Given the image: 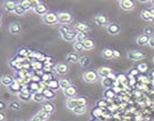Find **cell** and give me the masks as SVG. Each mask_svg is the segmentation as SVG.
<instances>
[{"label":"cell","instance_id":"1","mask_svg":"<svg viewBox=\"0 0 154 121\" xmlns=\"http://www.w3.org/2000/svg\"><path fill=\"white\" fill-rule=\"evenodd\" d=\"M87 99L85 98V97H74V98H67L66 99V107L69 109V110H73V109H75L78 106H83V105H87Z\"/></svg>","mask_w":154,"mask_h":121},{"label":"cell","instance_id":"2","mask_svg":"<svg viewBox=\"0 0 154 121\" xmlns=\"http://www.w3.org/2000/svg\"><path fill=\"white\" fill-rule=\"evenodd\" d=\"M41 21H42V23L47 24V25H56V24H58L57 13H55V11H48L46 15L41 16Z\"/></svg>","mask_w":154,"mask_h":121},{"label":"cell","instance_id":"3","mask_svg":"<svg viewBox=\"0 0 154 121\" xmlns=\"http://www.w3.org/2000/svg\"><path fill=\"white\" fill-rule=\"evenodd\" d=\"M57 17H58V23H61L62 25H67V24L73 22V15L70 11H58L57 13Z\"/></svg>","mask_w":154,"mask_h":121},{"label":"cell","instance_id":"4","mask_svg":"<svg viewBox=\"0 0 154 121\" xmlns=\"http://www.w3.org/2000/svg\"><path fill=\"white\" fill-rule=\"evenodd\" d=\"M82 78L85 80V82L87 83H95L98 81V74H97V71H93V70H88L86 71L82 74Z\"/></svg>","mask_w":154,"mask_h":121},{"label":"cell","instance_id":"5","mask_svg":"<svg viewBox=\"0 0 154 121\" xmlns=\"http://www.w3.org/2000/svg\"><path fill=\"white\" fill-rule=\"evenodd\" d=\"M16 96L18 101H21V102H29V101L32 99V93L26 87H23L22 90L17 94Z\"/></svg>","mask_w":154,"mask_h":121},{"label":"cell","instance_id":"6","mask_svg":"<svg viewBox=\"0 0 154 121\" xmlns=\"http://www.w3.org/2000/svg\"><path fill=\"white\" fill-rule=\"evenodd\" d=\"M94 22L95 24H97L98 26H107L109 25V18L106 15L103 14H97L94 16Z\"/></svg>","mask_w":154,"mask_h":121},{"label":"cell","instance_id":"7","mask_svg":"<svg viewBox=\"0 0 154 121\" xmlns=\"http://www.w3.org/2000/svg\"><path fill=\"white\" fill-rule=\"evenodd\" d=\"M90 25L87 22H77L74 24V30L80 33H88L90 31Z\"/></svg>","mask_w":154,"mask_h":121},{"label":"cell","instance_id":"8","mask_svg":"<svg viewBox=\"0 0 154 121\" xmlns=\"http://www.w3.org/2000/svg\"><path fill=\"white\" fill-rule=\"evenodd\" d=\"M17 4H18V1H15V0H5V1H2V8L6 11L14 13Z\"/></svg>","mask_w":154,"mask_h":121},{"label":"cell","instance_id":"9","mask_svg":"<svg viewBox=\"0 0 154 121\" xmlns=\"http://www.w3.org/2000/svg\"><path fill=\"white\" fill-rule=\"evenodd\" d=\"M54 71L56 74H60V76H65L66 73L69 72V65L66 63H58L54 66Z\"/></svg>","mask_w":154,"mask_h":121},{"label":"cell","instance_id":"10","mask_svg":"<svg viewBox=\"0 0 154 121\" xmlns=\"http://www.w3.org/2000/svg\"><path fill=\"white\" fill-rule=\"evenodd\" d=\"M14 82H15V79L11 74H2L0 77V85H2L5 87H11Z\"/></svg>","mask_w":154,"mask_h":121},{"label":"cell","instance_id":"11","mask_svg":"<svg viewBox=\"0 0 154 121\" xmlns=\"http://www.w3.org/2000/svg\"><path fill=\"white\" fill-rule=\"evenodd\" d=\"M128 57L131 60H140L145 57V53L143 50H131L128 53Z\"/></svg>","mask_w":154,"mask_h":121},{"label":"cell","instance_id":"12","mask_svg":"<svg viewBox=\"0 0 154 121\" xmlns=\"http://www.w3.org/2000/svg\"><path fill=\"white\" fill-rule=\"evenodd\" d=\"M120 25L116 23H109V25L106 26V32L109 33L110 36H116L120 32Z\"/></svg>","mask_w":154,"mask_h":121},{"label":"cell","instance_id":"13","mask_svg":"<svg viewBox=\"0 0 154 121\" xmlns=\"http://www.w3.org/2000/svg\"><path fill=\"white\" fill-rule=\"evenodd\" d=\"M8 31L11 34H20L21 31H22V25L20 22H11L9 25H8Z\"/></svg>","mask_w":154,"mask_h":121},{"label":"cell","instance_id":"14","mask_svg":"<svg viewBox=\"0 0 154 121\" xmlns=\"http://www.w3.org/2000/svg\"><path fill=\"white\" fill-rule=\"evenodd\" d=\"M37 15H40V16H44L48 13V7L45 5L44 2H40L39 5H37L35 7H33L32 9Z\"/></svg>","mask_w":154,"mask_h":121},{"label":"cell","instance_id":"15","mask_svg":"<svg viewBox=\"0 0 154 121\" xmlns=\"http://www.w3.org/2000/svg\"><path fill=\"white\" fill-rule=\"evenodd\" d=\"M112 73H113V71H112V69L109 67V66H102V67H99L98 70H97V74H98V77L102 78V79L109 78Z\"/></svg>","mask_w":154,"mask_h":121},{"label":"cell","instance_id":"16","mask_svg":"<svg viewBox=\"0 0 154 121\" xmlns=\"http://www.w3.org/2000/svg\"><path fill=\"white\" fill-rule=\"evenodd\" d=\"M119 4L123 11H131L135 8V2L132 0H121Z\"/></svg>","mask_w":154,"mask_h":121},{"label":"cell","instance_id":"17","mask_svg":"<svg viewBox=\"0 0 154 121\" xmlns=\"http://www.w3.org/2000/svg\"><path fill=\"white\" fill-rule=\"evenodd\" d=\"M41 110L45 111V112H47L48 114H53V113L55 112L56 107H55V105L53 104V103H50V102H44L42 105H41Z\"/></svg>","mask_w":154,"mask_h":121},{"label":"cell","instance_id":"18","mask_svg":"<svg viewBox=\"0 0 154 121\" xmlns=\"http://www.w3.org/2000/svg\"><path fill=\"white\" fill-rule=\"evenodd\" d=\"M77 31L75 30H70L67 33H65L62 39L65 40V41H69V42H72V41H75V37H77Z\"/></svg>","mask_w":154,"mask_h":121},{"label":"cell","instance_id":"19","mask_svg":"<svg viewBox=\"0 0 154 121\" xmlns=\"http://www.w3.org/2000/svg\"><path fill=\"white\" fill-rule=\"evenodd\" d=\"M63 94L65 95L67 98H74L75 95H77V89H75V87L72 85V86H70L69 88L64 89V90H63Z\"/></svg>","mask_w":154,"mask_h":121},{"label":"cell","instance_id":"20","mask_svg":"<svg viewBox=\"0 0 154 121\" xmlns=\"http://www.w3.org/2000/svg\"><path fill=\"white\" fill-rule=\"evenodd\" d=\"M58 85H60V88L62 90H64V89L69 88L70 86H72L71 79H69V78H61L58 80Z\"/></svg>","mask_w":154,"mask_h":121},{"label":"cell","instance_id":"21","mask_svg":"<svg viewBox=\"0 0 154 121\" xmlns=\"http://www.w3.org/2000/svg\"><path fill=\"white\" fill-rule=\"evenodd\" d=\"M80 56L78 53H69L67 55H66V62H69V63H79V60H80Z\"/></svg>","mask_w":154,"mask_h":121},{"label":"cell","instance_id":"22","mask_svg":"<svg viewBox=\"0 0 154 121\" xmlns=\"http://www.w3.org/2000/svg\"><path fill=\"white\" fill-rule=\"evenodd\" d=\"M82 44H83V48H85V50H91V49H94L95 46H96L95 40H94V39H90V38L86 39Z\"/></svg>","mask_w":154,"mask_h":121},{"label":"cell","instance_id":"23","mask_svg":"<svg viewBox=\"0 0 154 121\" xmlns=\"http://www.w3.org/2000/svg\"><path fill=\"white\" fill-rule=\"evenodd\" d=\"M32 101H34L35 103H44L45 101V96L42 92H37V93L32 94Z\"/></svg>","mask_w":154,"mask_h":121},{"label":"cell","instance_id":"24","mask_svg":"<svg viewBox=\"0 0 154 121\" xmlns=\"http://www.w3.org/2000/svg\"><path fill=\"white\" fill-rule=\"evenodd\" d=\"M8 89H9V92L11 93H13V94H18L21 90H22V86H21V83L18 82V81H16L15 80V82L11 85V87H8Z\"/></svg>","mask_w":154,"mask_h":121},{"label":"cell","instance_id":"25","mask_svg":"<svg viewBox=\"0 0 154 121\" xmlns=\"http://www.w3.org/2000/svg\"><path fill=\"white\" fill-rule=\"evenodd\" d=\"M8 107L13 111H21V103L18 99H14L8 103Z\"/></svg>","mask_w":154,"mask_h":121},{"label":"cell","instance_id":"26","mask_svg":"<svg viewBox=\"0 0 154 121\" xmlns=\"http://www.w3.org/2000/svg\"><path fill=\"white\" fill-rule=\"evenodd\" d=\"M140 16L143 20L145 21H152V18H153V13L151 11V9H144L140 13Z\"/></svg>","mask_w":154,"mask_h":121},{"label":"cell","instance_id":"27","mask_svg":"<svg viewBox=\"0 0 154 121\" xmlns=\"http://www.w3.org/2000/svg\"><path fill=\"white\" fill-rule=\"evenodd\" d=\"M23 62H24V60H13L11 62H9V65L14 69V70H16V71H18V70H21L23 67Z\"/></svg>","mask_w":154,"mask_h":121},{"label":"cell","instance_id":"28","mask_svg":"<svg viewBox=\"0 0 154 121\" xmlns=\"http://www.w3.org/2000/svg\"><path fill=\"white\" fill-rule=\"evenodd\" d=\"M18 5H21L25 9V11H31L33 9V6H32V1L31 0H21V1H18Z\"/></svg>","mask_w":154,"mask_h":121},{"label":"cell","instance_id":"29","mask_svg":"<svg viewBox=\"0 0 154 121\" xmlns=\"http://www.w3.org/2000/svg\"><path fill=\"white\" fill-rule=\"evenodd\" d=\"M149 41V37L145 36V34H140L139 37H137L136 39V42H137L139 46H144V45H147Z\"/></svg>","mask_w":154,"mask_h":121},{"label":"cell","instance_id":"30","mask_svg":"<svg viewBox=\"0 0 154 121\" xmlns=\"http://www.w3.org/2000/svg\"><path fill=\"white\" fill-rule=\"evenodd\" d=\"M72 112L75 114V116H82L87 112V105H83V106H78L75 109H73Z\"/></svg>","mask_w":154,"mask_h":121},{"label":"cell","instance_id":"31","mask_svg":"<svg viewBox=\"0 0 154 121\" xmlns=\"http://www.w3.org/2000/svg\"><path fill=\"white\" fill-rule=\"evenodd\" d=\"M42 94H44L45 96V99H53L55 98V93H54V90H51V89L49 88H46L42 90Z\"/></svg>","mask_w":154,"mask_h":121},{"label":"cell","instance_id":"32","mask_svg":"<svg viewBox=\"0 0 154 121\" xmlns=\"http://www.w3.org/2000/svg\"><path fill=\"white\" fill-rule=\"evenodd\" d=\"M79 64H80V66H82V67H87V66H89L91 64V60H90V57H88V56H85V57L80 58Z\"/></svg>","mask_w":154,"mask_h":121},{"label":"cell","instance_id":"33","mask_svg":"<svg viewBox=\"0 0 154 121\" xmlns=\"http://www.w3.org/2000/svg\"><path fill=\"white\" fill-rule=\"evenodd\" d=\"M14 14L17 15V16H24V15L26 14V11H25L21 5L17 4L16 8H15V11H14Z\"/></svg>","mask_w":154,"mask_h":121},{"label":"cell","instance_id":"34","mask_svg":"<svg viewBox=\"0 0 154 121\" xmlns=\"http://www.w3.org/2000/svg\"><path fill=\"white\" fill-rule=\"evenodd\" d=\"M113 51H114V50L111 49V48H104L103 51H102V55H103V57H105V58H113V57H114V56H113Z\"/></svg>","mask_w":154,"mask_h":121},{"label":"cell","instance_id":"35","mask_svg":"<svg viewBox=\"0 0 154 121\" xmlns=\"http://www.w3.org/2000/svg\"><path fill=\"white\" fill-rule=\"evenodd\" d=\"M114 81H112L110 78H104V79H102V85H103V87L106 89H110L112 87V85H113Z\"/></svg>","mask_w":154,"mask_h":121},{"label":"cell","instance_id":"36","mask_svg":"<svg viewBox=\"0 0 154 121\" xmlns=\"http://www.w3.org/2000/svg\"><path fill=\"white\" fill-rule=\"evenodd\" d=\"M47 86H48V88L51 89V90H56V89L60 88V85H58V81L55 80V79H53L51 81L47 83Z\"/></svg>","mask_w":154,"mask_h":121},{"label":"cell","instance_id":"37","mask_svg":"<svg viewBox=\"0 0 154 121\" xmlns=\"http://www.w3.org/2000/svg\"><path fill=\"white\" fill-rule=\"evenodd\" d=\"M86 39H88L87 33H80V32L77 33V37H75V41L77 42H83Z\"/></svg>","mask_w":154,"mask_h":121},{"label":"cell","instance_id":"38","mask_svg":"<svg viewBox=\"0 0 154 121\" xmlns=\"http://www.w3.org/2000/svg\"><path fill=\"white\" fill-rule=\"evenodd\" d=\"M73 49L75 50V53L82 51V50H85V48H83V44L82 42H77V41H74V42H73Z\"/></svg>","mask_w":154,"mask_h":121},{"label":"cell","instance_id":"39","mask_svg":"<svg viewBox=\"0 0 154 121\" xmlns=\"http://www.w3.org/2000/svg\"><path fill=\"white\" fill-rule=\"evenodd\" d=\"M37 116H39V118H41L44 121H48V119H49V116H50V114H48L47 112H45V111H42V110H40L37 113Z\"/></svg>","mask_w":154,"mask_h":121},{"label":"cell","instance_id":"40","mask_svg":"<svg viewBox=\"0 0 154 121\" xmlns=\"http://www.w3.org/2000/svg\"><path fill=\"white\" fill-rule=\"evenodd\" d=\"M41 79H42V81H46V82H49V81H51V80L54 79V76H53V74H51L50 72H48V73L46 72V73H45L44 76L41 77Z\"/></svg>","mask_w":154,"mask_h":121},{"label":"cell","instance_id":"41","mask_svg":"<svg viewBox=\"0 0 154 121\" xmlns=\"http://www.w3.org/2000/svg\"><path fill=\"white\" fill-rule=\"evenodd\" d=\"M71 29L69 28L67 25H62L61 28H60V30H58V33H60V36H61V38L65 34V33H67L69 31H70Z\"/></svg>","mask_w":154,"mask_h":121},{"label":"cell","instance_id":"42","mask_svg":"<svg viewBox=\"0 0 154 121\" xmlns=\"http://www.w3.org/2000/svg\"><path fill=\"white\" fill-rule=\"evenodd\" d=\"M137 70L140 72V73H145V72L149 70V67H147V64H145V63H140V64L138 65Z\"/></svg>","mask_w":154,"mask_h":121},{"label":"cell","instance_id":"43","mask_svg":"<svg viewBox=\"0 0 154 121\" xmlns=\"http://www.w3.org/2000/svg\"><path fill=\"white\" fill-rule=\"evenodd\" d=\"M29 54H30V53H29V50L25 49V48L18 49V55L21 56V58H23V60H24V58H25L26 56H29Z\"/></svg>","mask_w":154,"mask_h":121},{"label":"cell","instance_id":"44","mask_svg":"<svg viewBox=\"0 0 154 121\" xmlns=\"http://www.w3.org/2000/svg\"><path fill=\"white\" fill-rule=\"evenodd\" d=\"M144 34L151 38V37H152V34H153V29L151 28V26H147V28H145V29H144Z\"/></svg>","mask_w":154,"mask_h":121},{"label":"cell","instance_id":"45","mask_svg":"<svg viewBox=\"0 0 154 121\" xmlns=\"http://www.w3.org/2000/svg\"><path fill=\"white\" fill-rule=\"evenodd\" d=\"M105 97H114V92H113V89H106V92H105Z\"/></svg>","mask_w":154,"mask_h":121},{"label":"cell","instance_id":"46","mask_svg":"<svg viewBox=\"0 0 154 121\" xmlns=\"http://www.w3.org/2000/svg\"><path fill=\"white\" fill-rule=\"evenodd\" d=\"M118 81L121 83H126L127 77L125 76V74H119V76H118Z\"/></svg>","mask_w":154,"mask_h":121},{"label":"cell","instance_id":"47","mask_svg":"<svg viewBox=\"0 0 154 121\" xmlns=\"http://www.w3.org/2000/svg\"><path fill=\"white\" fill-rule=\"evenodd\" d=\"M7 107H8V104L4 101H0V111H5Z\"/></svg>","mask_w":154,"mask_h":121},{"label":"cell","instance_id":"48","mask_svg":"<svg viewBox=\"0 0 154 121\" xmlns=\"http://www.w3.org/2000/svg\"><path fill=\"white\" fill-rule=\"evenodd\" d=\"M39 85L37 82H33L31 83V89L33 90V93H37V92H39Z\"/></svg>","mask_w":154,"mask_h":121},{"label":"cell","instance_id":"49","mask_svg":"<svg viewBox=\"0 0 154 121\" xmlns=\"http://www.w3.org/2000/svg\"><path fill=\"white\" fill-rule=\"evenodd\" d=\"M0 121H7V114L4 111H0Z\"/></svg>","mask_w":154,"mask_h":121},{"label":"cell","instance_id":"50","mask_svg":"<svg viewBox=\"0 0 154 121\" xmlns=\"http://www.w3.org/2000/svg\"><path fill=\"white\" fill-rule=\"evenodd\" d=\"M29 121H44V120H42L41 118H39V116H37V114H34V116H33L32 118H31V119H30Z\"/></svg>","mask_w":154,"mask_h":121},{"label":"cell","instance_id":"51","mask_svg":"<svg viewBox=\"0 0 154 121\" xmlns=\"http://www.w3.org/2000/svg\"><path fill=\"white\" fill-rule=\"evenodd\" d=\"M138 73H139V71H138V70H136V69H132L131 71H130V74H129V76H131V77H135V76H137Z\"/></svg>","mask_w":154,"mask_h":121},{"label":"cell","instance_id":"52","mask_svg":"<svg viewBox=\"0 0 154 121\" xmlns=\"http://www.w3.org/2000/svg\"><path fill=\"white\" fill-rule=\"evenodd\" d=\"M41 67H42V65L40 63H38V62L37 63H33V69L34 70H38V69H41Z\"/></svg>","mask_w":154,"mask_h":121},{"label":"cell","instance_id":"53","mask_svg":"<svg viewBox=\"0 0 154 121\" xmlns=\"http://www.w3.org/2000/svg\"><path fill=\"white\" fill-rule=\"evenodd\" d=\"M129 82H130V85H135L136 83V80H135V78L131 77V76H129Z\"/></svg>","mask_w":154,"mask_h":121},{"label":"cell","instance_id":"54","mask_svg":"<svg viewBox=\"0 0 154 121\" xmlns=\"http://www.w3.org/2000/svg\"><path fill=\"white\" fill-rule=\"evenodd\" d=\"M149 45L151 46V47H153L154 48V37H151V38H149Z\"/></svg>","mask_w":154,"mask_h":121},{"label":"cell","instance_id":"55","mask_svg":"<svg viewBox=\"0 0 154 121\" xmlns=\"http://www.w3.org/2000/svg\"><path fill=\"white\" fill-rule=\"evenodd\" d=\"M113 56H114V57H119V56H120V51H119V50H114V51H113Z\"/></svg>","mask_w":154,"mask_h":121},{"label":"cell","instance_id":"56","mask_svg":"<svg viewBox=\"0 0 154 121\" xmlns=\"http://www.w3.org/2000/svg\"><path fill=\"white\" fill-rule=\"evenodd\" d=\"M98 105L100 106V107H103V106H106V103L103 102V101H100V102H98Z\"/></svg>","mask_w":154,"mask_h":121},{"label":"cell","instance_id":"57","mask_svg":"<svg viewBox=\"0 0 154 121\" xmlns=\"http://www.w3.org/2000/svg\"><path fill=\"white\" fill-rule=\"evenodd\" d=\"M0 20H2V11H0Z\"/></svg>","mask_w":154,"mask_h":121},{"label":"cell","instance_id":"58","mask_svg":"<svg viewBox=\"0 0 154 121\" xmlns=\"http://www.w3.org/2000/svg\"><path fill=\"white\" fill-rule=\"evenodd\" d=\"M151 11H152V13H153V14H154V6H153V7H152V8H151Z\"/></svg>","mask_w":154,"mask_h":121},{"label":"cell","instance_id":"59","mask_svg":"<svg viewBox=\"0 0 154 121\" xmlns=\"http://www.w3.org/2000/svg\"><path fill=\"white\" fill-rule=\"evenodd\" d=\"M1 25H2V20H0V28H1Z\"/></svg>","mask_w":154,"mask_h":121},{"label":"cell","instance_id":"60","mask_svg":"<svg viewBox=\"0 0 154 121\" xmlns=\"http://www.w3.org/2000/svg\"><path fill=\"white\" fill-rule=\"evenodd\" d=\"M151 76H152V78H153V79H154V71L152 72V74H151Z\"/></svg>","mask_w":154,"mask_h":121},{"label":"cell","instance_id":"61","mask_svg":"<svg viewBox=\"0 0 154 121\" xmlns=\"http://www.w3.org/2000/svg\"><path fill=\"white\" fill-rule=\"evenodd\" d=\"M152 22H154V14H153V18H152Z\"/></svg>","mask_w":154,"mask_h":121},{"label":"cell","instance_id":"62","mask_svg":"<svg viewBox=\"0 0 154 121\" xmlns=\"http://www.w3.org/2000/svg\"><path fill=\"white\" fill-rule=\"evenodd\" d=\"M16 121H25V120H21V119H20V120H16Z\"/></svg>","mask_w":154,"mask_h":121},{"label":"cell","instance_id":"63","mask_svg":"<svg viewBox=\"0 0 154 121\" xmlns=\"http://www.w3.org/2000/svg\"><path fill=\"white\" fill-rule=\"evenodd\" d=\"M152 4H153V5H154V0H153V1H152Z\"/></svg>","mask_w":154,"mask_h":121},{"label":"cell","instance_id":"64","mask_svg":"<svg viewBox=\"0 0 154 121\" xmlns=\"http://www.w3.org/2000/svg\"><path fill=\"white\" fill-rule=\"evenodd\" d=\"M153 63H154V57H153Z\"/></svg>","mask_w":154,"mask_h":121}]
</instances>
